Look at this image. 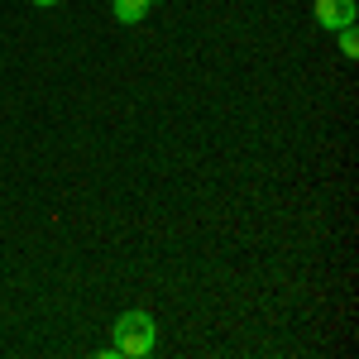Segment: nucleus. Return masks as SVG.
Instances as JSON below:
<instances>
[{
    "label": "nucleus",
    "mask_w": 359,
    "mask_h": 359,
    "mask_svg": "<svg viewBox=\"0 0 359 359\" xmlns=\"http://www.w3.org/2000/svg\"><path fill=\"white\" fill-rule=\"evenodd\" d=\"M154 340H158V326H154V316L149 311H125L120 321H115V335H111V345H115V355H149L154 350Z\"/></svg>",
    "instance_id": "1"
},
{
    "label": "nucleus",
    "mask_w": 359,
    "mask_h": 359,
    "mask_svg": "<svg viewBox=\"0 0 359 359\" xmlns=\"http://www.w3.org/2000/svg\"><path fill=\"white\" fill-rule=\"evenodd\" d=\"M316 25L326 29V34L355 25V0H316Z\"/></svg>",
    "instance_id": "2"
},
{
    "label": "nucleus",
    "mask_w": 359,
    "mask_h": 359,
    "mask_svg": "<svg viewBox=\"0 0 359 359\" xmlns=\"http://www.w3.org/2000/svg\"><path fill=\"white\" fill-rule=\"evenodd\" d=\"M149 10H154V0H115L111 5V15H115V25H139V20H144V15H149Z\"/></svg>",
    "instance_id": "3"
},
{
    "label": "nucleus",
    "mask_w": 359,
    "mask_h": 359,
    "mask_svg": "<svg viewBox=\"0 0 359 359\" xmlns=\"http://www.w3.org/2000/svg\"><path fill=\"white\" fill-rule=\"evenodd\" d=\"M335 34H340V53H345V57H359V39H355V25L335 29Z\"/></svg>",
    "instance_id": "4"
},
{
    "label": "nucleus",
    "mask_w": 359,
    "mask_h": 359,
    "mask_svg": "<svg viewBox=\"0 0 359 359\" xmlns=\"http://www.w3.org/2000/svg\"><path fill=\"white\" fill-rule=\"evenodd\" d=\"M34 5H43V10H48V5H62V0H34Z\"/></svg>",
    "instance_id": "5"
}]
</instances>
